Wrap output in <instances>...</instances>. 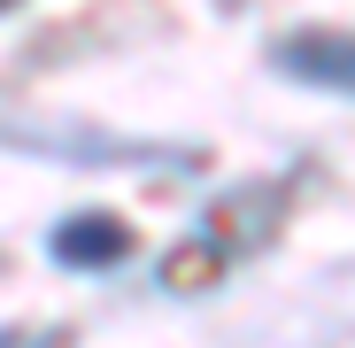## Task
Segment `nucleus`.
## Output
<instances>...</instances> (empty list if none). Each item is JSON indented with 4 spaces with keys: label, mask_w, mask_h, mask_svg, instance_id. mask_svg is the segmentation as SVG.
<instances>
[{
    "label": "nucleus",
    "mask_w": 355,
    "mask_h": 348,
    "mask_svg": "<svg viewBox=\"0 0 355 348\" xmlns=\"http://www.w3.org/2000/svg\"><path fill=\"white\" fill-rule=\"evenodd\" d=\"M270 63H278V78H293V85H317V93L355 101V31H324V24L286 31V39L270 47Z\"/></svg>",
    "instance_id": "1"
},
{
    "label": "nucleus",
    "mask_w": 355,
    "mask_h": 348,
    "mask_svg": "<svg viewBox=\"0 0 355 348\" xmlns=\"http://www.w3.org/2000/svg\"><path fill=\"white\" fill-rule=\"evenodd\" d=\"M46 256L62 263V271H116V263L132 256V224L108 217V209H70L62 224L46 232Z\"/></svg>",
    "instance_id": "2"
}]
</instances>
